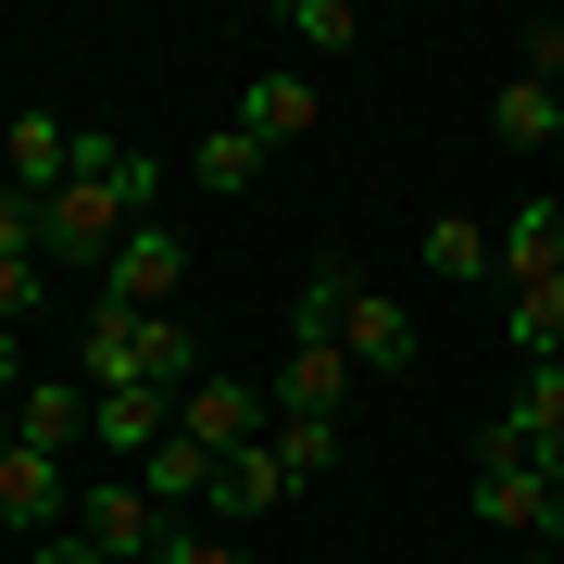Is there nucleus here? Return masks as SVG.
<instances>
[{
  "instance_id": "obj_1",
  "label": "nucleus",
  "mask_w": 564,
  "mask_h": 564,
  "mask_svg": "<svg viewBox=\"0 0 564 564\" xmlns=\"http://www.w3.org/2000/svg\"><path fill=\"white\" fill-rule=\"evenodd\" d=\"M163 151L151 139H76V176L39 202V263H113L126 226H151Z\"/></svg>"
},
{
  "instance_id": "obj_2",
  "label": "nucleus",
  "mask_w": 564,
  "mask_h": 564,
  "mask_svg": "<svg viewBox=\"0 0 564 564\" xmlns=\"http://www.w3.org/2000/svg\"><path fill=\"white\" fill-rule=\"evenodd\" d=\"M76 389H188V377H214L202 339H188L176 314H126V302H88L76 326V364H63Z\"/></svg>"
},
{
  "instance_id": "obj_3",
  "label": "nucleus",
  "mask_w": 564,
  "mask_h": 564,
  "mask_svg": "<svg viewBox=\"0 0 564 564\" xmlns=\"http://www.w3.org/2000/svg\"><path fill=\"white\" fill-rule=\"evenodd\" d=\"M63 527H76L88 552H113V564H163V540H176V527H163V502H151L139 477H88Z\"/></svg>"
},
{
  "instance_id": "obj_4",
  "label": "nucleus",
  "mask_w": 564,
  "mask_h": 564,
  "mask_svg": "<svg viewBox=\"0 0 564 564\" xmlns=\"http://www.w3.org/2000/svg\"><path fill=\"white\" fill-rule=\"evenodd\" d=\"M464 502H477V527H527V540H540L552 477L527 464V440H514V426H489V440H477V477H464Z\"/></svg>"
},
{
  "instance_id": "obj_5",
  "label": "nucleus",
  "mask_w": 564,
  "mask_h": 564,
  "mask_svg": "<svg viewBox=\"0 0 564 564\" xmlns=\"http://www.w3.org/2000/svg\"><path fill=\"white\" fill-rule=\"evenodd\" d=\"M176 426L226 464V452L276 440V389H251V377H188V389H176Z\"/></svg>"
},
{
  "instance_id": "obj_6",
  "label": "nucleus",
  "mask_w": 564,
  "mask_h": 564,
  "mask_svg": "<svg viewBox=\"0 0 564 564\" xmlns=\"http://www.w3.org/2000/svg\"><path fill=\"white\" fill-rule=\"evenodd\" d=\"M176 289H188V239H176V226H126V251L101 263V302H126V314H176Z\"/></svg>"
},
{
  "instance_id": "obj_7",
  "label": "nucleus",
  "mask_w": 564,
  "mask_h": 564,
  "mask_svg": "<svg viewBox=\"0 0 564 564\" xmlns=\"http://www.w3.org/2000/svg\"><path fill=\"white\" fill-rule=\"evenodd\" d=\"M339 351L364 364V377H414V314L402 302H389V289H339Z\"/></svg>"
},
{
  "instance_id": "obj_8",
  "label": "nucleus",
  "mask_w": 564,
  "mask_h": 564,
  "mask_svg": "<svg viewBox=\"0 0 564 564\" xmlns=\"http://www.w3.org/2000/svg\"><path fill=\"white\" fill-rule=\"evenodd\" d=\"M76 139H88V126H63V113H13V126H0V176H13L25 202H51V188L76 176Z\"/></svg>"
},
{
  "instance_id": "obj_9",
  "label": "nucleus",
  "mask_w": 564,
  "mask_h": 564,
  "mask_svg": "<svg viewBox=\"0 0 564 564\" xmlns=\"http://www.w3.org/2000/svg\"><path fill=\"white\" fill-rule=\"evenodd\" d=\"M314 113H326V88L302 76V63H263V76L239 88V126H251L263 151H276V139H314Z\"/></svg>"
},
{
  "instance_id": "obj_10",
  "label": "nucleus",
  "mask_w": 564,
  "mask_h": 564,
  "mask_svg": "<svg viewBox=\"0 0 564 564\" xmlns=\"http://www.w3.org/2000/svg\"><path fill=\"white\" fill-rule=\"evenodd\" d=\"M88 440L113 464H139L151 440H176V389H88Z\"/></svg>"
},
{
  "instance_id": "obj_11",
  "label": "nucleus",
  "mask_w": 564,
  "mask_h": 564,
  "mask_svg": "<svg viewBox=\"0 0 564 564\" xmlns=\"http://www.w3.org/2000/svg\"><path fill=\"white\" fill-rule=\"evenodd\" d=\"M76 502H63V452H0V527H13V540H39V527H63Z\"/></svg>"
},
{
  "instance_id": "obj_12",
  "label": "nucleus",
  "mask_w": 564,
  "mask_h": 564,
  "mask_svg": "<svg viewBox=\"0 0 564 564\" xmlns=\"http://www.w3.org/2000/svg\"><path fill=\"white\" fill-rule=\"evenodd\" d=\"M289 489H302V477L276 464V440H251V452H226V464H214V514H226V527H263Z\"/></svg>"
},
{
  "instance_id": "obj_13",
  "label": "nucleus",
  "mask_w": 564,
  "mask_h": 564,
  "mask_svg": "<svg viewBox=\"0 0 564 564\" xmlns=\"http://www.w3.org/2000/svg\"><path fill=\"white\" fill-rule=\"evenodd\" d=\"M489 276L502 289H540V276H564V202H527L502 239H489Z\"/></svg>"
},
{
  "instance_id": "obj_14",
  "label": "nucleus",
  "mask_w": 564,
  "mask_h": 564,
  "mask_svg": "<svg viewBox=\"0 0 564 564\" xmlns=\"http://www.w3.org/2000/svg\"><path fill=\"white\" fill-rule=\"evenodd\" d=\"M489 139H502V151H552V139H564V88H540V76L514 63V76L489 88Z\"/></svg>"
},
{
  "instance_id": "obj_15",
  "label": "nucleus",
  "mask_w": 564,
  "mask_h": 564,
  "mask_svg": "<svg viewBox=\"0 0 564 564\" xmlns=\"http://www.w3.org/2000/svg\"><path fill=\"white\" fill-rule=\"evenodd\" d=\"M126 477H139V489H151L163 514H188V502H214V452L188 440V426H176V440H151L139 464H126Z\"/></svg>"
},
{
  "instance_id": "obj_16",
  "label": "nucleus",
  "mask_w": 564,
  "mask_h": 564,
  "mask_svg": "<svg viewBox=\"0 0 564 564\" xmlns=\"http://www.w3.org/2000/svg\"><path fill=\"white\" fill-rule=\"evenodd\" d=\"M13 440H25V452H63V440H88V389H76V377H25V402H13Z\"/></svg>"
},
{
  "instance_id": "obj_17",
  "label": "nucleus",
  "mask_w": 564,
  "mask_h": 564,
  "mask_svg": "<svg viewBox=\"0 0 564 564\" xmlns=\"http://www.w3.org/2000/svg\"><path fill=\"white\" fill-rule=\"evenodd\" d=\"M502 339H514L527 364H564V276H540V289H514V302H502Z\"/></svg>"
},
{
  "instance_id": "obj_18",
  "label": "nucleus",
  "mask_w": 564,
  "mask_h": 564,
  "mask_svg": "<svg viewBox=\"0 0 564 564\" xmlns=\"http://www.w3.org/2000/svg\"><path fill=\"white\" fill-rule=\"evenodd\" d=\"M188 176H202L214 202H239V188L263 176V139H251V126H214V139H188Z\"/></svg>"
},
{
  "instance_id": "obj_19",
  "label": "nucleus",
  "mask_w": 564,
  "mask_h": 564,
  "mask_svg": "<svg viewBox=\"0 0 564 564\" xmlns=\"http://www.w3.org/2000/svg\"><path fill=\"white\" fill-rule=\"evenodd\" d=\"M414 263H426V276H440V289H477V276H489V226L440 214V226H426V239H414Z\"/></svg>"
},
{
  "instance_id": "obj_20",
  "label": "nucleus",
  "mask_w": 564,
  "mask_h": 564,
  "mask_svg": "<svg viewBox=\"0 0 564 564\" xmlns=\"http://www.w3.org/2000/svg\"><path fill=\"white\" fill-rule=\"evenodd\" d=\"M339 452H351V426H339V414H276V464H289V477H326Z\"/></svg>"
},
{
  "instance_id": "obj_21",
  "label": "nucleus",
  "mask_w": 564,
  "mask_h": 564,
  "mask_svg": "<svg viewBox=\"0 0 564 564\" xmlns=\"http://www.w3.org/2000/svg\"><path fill=\"white\" fill-rule=\"evenodd\" d=\"M39 302H51V263L39 251H0V326H39Z\"/></svg>"
},
{
  "instance_id": "obj_22",
  "label": "nucleus",
  "mask_w": 564,
  "mask_h": 564,
  "mask_svg": "<svg viewBox=\"0 0 564 564\" xmlns=\"http://www.w3.org/2000/svg\"><path fill=\"white\" fill-rule=\"evenodd\" d=\"M289 39H302V51H351L364 13H351V0H289Z\"/></svg>"
},
{
  "instance_id": "obj_23",
  "label": "nucleus",
  "mask_w": 564,
  "mask_h": 564,
  "mask_svg": "<svg viewBox=\"0 0 564 564\" xmlns=\"http://www.w3.org/2000/svg\"><path fill=\"white\" fill-rule=\"evenodd\" d=\"M0 251H39V202H25L13 176H0Z\"/></svg>"
},
{
  "instance_id": "obj_24",
  "label": "nucleus",
  "mask_w": 564,
  "mask_h": 564,
  "mask_svg": "<svg viewBox=\"0 0 564 564\" xmlns=\"http://www.w3.org/2000/svg\"><path fill=\"white\" fill-rule=\"evenodd\" d=\"M163 564H263V552H239V540H163Z\"/></svg>"
},
{
  "instance_id": "obj_25",
  "label": "nucleus",
  "mask_w": 564,
  "mask_h": 564,
  "mask_svg": "<svg viewBox=\"0 0 564 564\" xmlns=\"http://www.w3.org/2000/svg\"><path fill=\"white\" fill-rule=\"evenodd\" d=\"M25 564H113V552H88V540H39Z\"/></svg>"
},
{
  "instance_id": "obj_26",
  "label": "nucleus",
  "mask_w": 564,
  "mask_h": 564,
  "mask_svg": "<svg viewBox=\"0 0 564 564\" xmlns=\"http://www.w3.org/2000/svg\"><path fill=\"white\" fill-rule=\"evenodd\" d=\"M25 377V326H0V389H13Z\"/></svg>"
},
{
  "instance_id": "obj_27",
  "label": "nucleus",
  "mask_w": 564,
  "mask_h": 564,
  "mask_svg": "<svg viewBox=\"0 0 564 564\" xmlns=\"http://www.w3.org/2000/svg\"><path fill=\"white\" fill-rule=\"evenodd\" d=\"M527 564H564V552H527Z\"/></svg>"
},
{
  "instance_id": "obj_28",
  "label": "nucleus",
  "mask_w": 564,
  "mask_h": 564,
  "mask_svg": "<svg viewBox=\"0 0 564 564\" xmlns=\"http://www.w3.org/2000/svg\"><path fill=\"white\" fill-rule=\"evenodd\" d=\"M552 51H564V13H552Z\"/></svg>"
},
{
  "instance_id": "obj_29",
  "label": "nucleus",
  "mask_w": 564,
  "mask_h": 564,
  "mask_svg": "<svg viewBox=\"0 0 564 564\" xmlns=\"http://www.w3.org/2000/svg\"><path fill=\"white\" fill-rule=\"evenodd\" d=\"M0 452H13V426H0Z\"/></svg>"
}]
</instances>
